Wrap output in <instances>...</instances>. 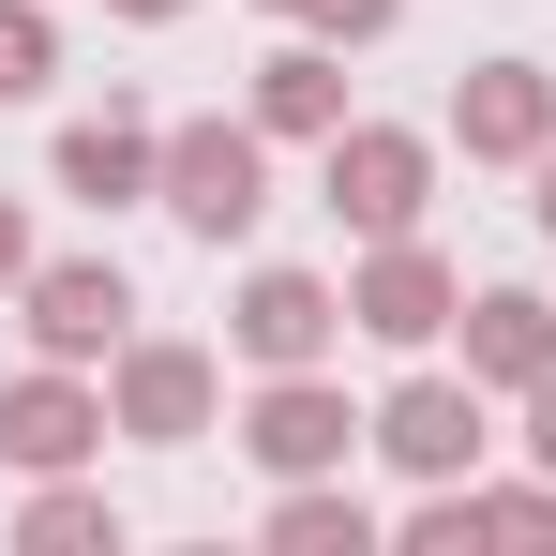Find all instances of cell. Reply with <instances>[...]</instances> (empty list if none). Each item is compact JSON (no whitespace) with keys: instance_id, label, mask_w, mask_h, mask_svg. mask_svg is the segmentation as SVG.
Segmentation results:
<instances>
[{"instance_id":"obj_13","label":"cell","mask_w":556,"mask_h":556,"mask_svg":"<svg viewBox=\"0 0 556 556\" xmlns=\"http://www.w3.org/2000/svg\"><path fill=\"white\" fill-rule=\"evenodd\" d=\"M542 211H556V195H542Z\"/></svg>"},{"instance_id":"obj_12","label":"cell","mask_w":556,"mask_h":556,"mask_svg":"<svg viewBox=\"0 0 556 556\" xmlns=\"http://www.w3.org/2000/svg\"><path fill=\"white\" fill-rule=\"evenodd\" d=\"M151 15H166V0H151Z\"/></svg>"},{"instance_id":"obj_2","label":"cell","mask_w":556,"mask_h":556,"mask_svg":"<svg viewBox=\"0 0 556 556\" xmlns=\"http://www.w3.org/2000/svg\"><path fill=\"white\" fill-rule=\"evenodd\" d=\"M406 181H421V166H406L391 136H362V151H331V195H346L362 226H406Z\"/></svg>"},{"instance_id":"obj_4","label":"cell","mask_w":556,"mask_h":556,"mask_svg":"<svg viewBox=\"0 0 556 556\" xmlns=\"http://www.w3.org/2000/svg\"><path fill=\"white\" fill-rule=\"evenodd\" d=\"M105 316H121V271H61L46 286V346H91Z\"/></svg>"},{"instance_id":"obj_5","label":"cell","mask_w":556,"mask_h":556,"mask_svg":"<svg viewBox=\"0 0 556 556\" xmlns=\"http://www.w3.org/2000/svg\"><path fill=\"white\" fill-rule=\"evenodd\" d=\"M316 316H331L316 286H256V346H271V362H301V346H316Z\"/></svg>"},{"instance_id":"obj_1","label":"cell","mask_w":556,"mask_h":556,"mask_svg":"<svg viewBox=\"0 0 556 556\" xmlns=\"http://www.w3.org/2000/svg\"><path fill=\"white\" fill-rule=\"evenodd\" d=\"M181 211L195 226H241V211H256V151H241V136H181Z\"/></svg>"},{"instance_id":"obj_3","label":"cell","mask_w":556,"mask_h":556,"mask_svg":"<svg viewBox=\"0 0 556 556\" xmlns=\"http://www.w3.org/2000/svg\"><path fill=\"white\" fill-rule=\"evenodd\" d=\"M391 452H406V466H452L466 452V406H452V391H406V406H391Z\"/></svg>"},{"instance_id":"obj_6","label":"cell","mask_w":556,"mask_h":556,"mask_svg":"<svg viewBox=\"0 0 556 556\" xmlns=\"http://www.w3.org/2000/svg\"><path fill=\"white\" fill-rule=\"evenodd\" d=\"M466 136H542V91H527V76H496V91L466 105Z\"/></svg>"},{"instance_id":"obj_7","label":"cell","mask_w":556,"mask_h":556,"mask_svg":"<svg viewBox=\"0 0 556 556\" xmlns=\"http://www.w3.org/2000/svg\"><path fill=\"white\" fill-rule=\"evenodd\" d=\"M376 331H437V271H376Z\"/></svg>"},{"instance_id":"obj_11","label":"cell","mask_w":556,"mask_h":556,"mask_svg":"<svg viewBox=\"0 0 556 556\" xmlns=\"http://www.w3.org/2000/svg\"><path fill=\"white\" fill-rule=\"evenodd\" d=\"M542 452H556V406H542Z\"/></svg>"},{"instance_id":"obj_9","label":"cell","mask_w":556,"mask_h":556,"mask_svg":"<svg viewBox=\"0 0 556 556\" xmlns=\"http://www.w3.org/2000/svg\"><path fill=\"white\" fill-rule=\"evenodd\" d=\"M30 61H46V30H30V15H0V91H30Z\"/></svg>"},{"instance_id":"obj_8","label":"cell","mask_w":556,"mask_h":556,"mask_svg":"<svg viewBox=\"0 0 556 556\" xmlns=\"http://www.w3.org/2000/svg\"><path fill=\"white\" fill-rule=\"evenodd\" d=\"M481 346H496V362L527 376V362H542V316H527V301H481Z\"/></svg>"},{"instance_id":"obj_10","label":"cell","mask_w":556,"mask_h":556,"mask_svg":"<svg viewBox=\"0 0 556 556\" xmlns=\"http://www.w3.org/2000/svg\"><path fill=\"white\" fill-rule=\"evenodd\" d=\"M0 271H15V226H0Z\"/></svg>"}]
</instances>
